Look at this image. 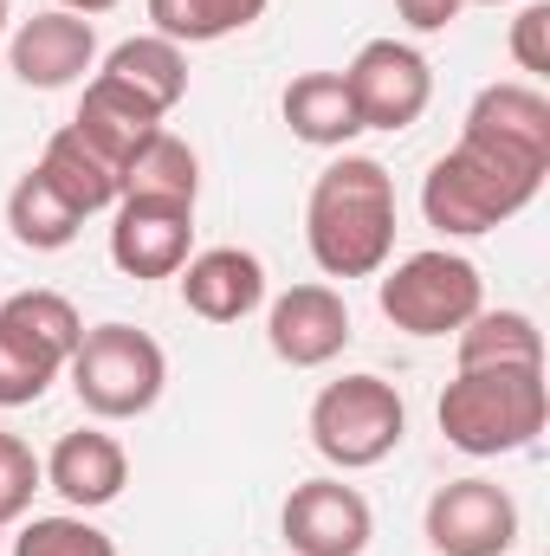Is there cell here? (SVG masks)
<instances>
[{
	"label": "cell",
	"mask_w": 550,
	"mask_h": 556,
	"mask_svg": "<svg viewBox=\"0 0 550 556\" xmlns=\"http://www.w3.org/2000/svg\"><path fill=\"white\" fill-rule=\"evenodd\" d=\"M550 175V98L532 78L486 85L466 104L460 142L427 168L421 214L447 240H479L525 214Z\"/></svg>",
	"instance_id": "obj_1"
},
{
	"label": "cell",
	"mask_w": 550,
	"mask_h": 556,
	"mask_svg": "<svg viewBox=\"0 0 550 556\" xmlns=\"http://www.w3.org/2000/svg\"><path fill=\"white\" fill-rule=\"evenodd\" d=\"M304 247L324 278H376L396 253V181L376 155H337L304 201Z\"/></svg>",
	"instance_id": "obj_2"
},
{
	"label": "cell",
	"mask_w": 550,
	"mask_h": 556,
	"mask_svg": "<svg viewBox=\"0 0 550 556\" xmlns=\"http://www.w3.org/2000/svg\"><path fill=\"white\" fill-rule=\"evenodd\" d=\"M440 433L447 446L473 453V459H499V453H525L550 420V382L545 363H505V369H460L440 389Z\"/></svg>",
	"instance_id": "obj_3"
},
{
	"label": "cell",
	"mask_w": 550,
	"mask_h": 556,
	"mask_svg": "<svg viewBox=\"0 0 550 556\" xmlns=\"http://www.w3.org/2000/svg\"><path fill=\"white\" fill-rule=\"evenodd\" d=\"M72 395L91 420H137L168 389V356L137 324H91L65 363Z\"/></svg>",
	"instance_id": "obj_4"
},
{
	"label": "cell",
	"mask_w": 550,
	"mask_h": 556,
	"mask_svg": "<svg viewBox=\"0 0 550 556\" xmlns=\"http://www.w3.org/2000/svg\"><path fill=\"white\" fill-rule=\"evenodd\" d=\"M85 317L65 291H13L0 298V408H33L72 363Z\"/></svg>",
	"instance_id": "obj_5"
},
{
	"label": "cell",
	"mask_w": 550,
	"mask_h": 556,
	"mask_svg": "<svg viewBox=\"0 0 550 556\" xmlns=\"http://www.w3.org/2000/svg\"><path fill=\"white\" fill-rule=\"evenodd\" d=\"M402 440H409V402L396 395V382L363 369V376H343V382L317 389V402H311V446H317L324 466L370 472Z\"/></svg>",
	"instance_id": "obj_6"
},
{
	"label": "cell",
	"mask_w": 550,
	"mask_h": 556,
	"mask_svg": "<svg viewBox=\"0 0 550 556\" xmlns=\"http://www.w3.org/2000/svg\"><path fill=\"white\" fill-rule=\"evenodd\" d=\"M376 304L409 337H453L473 311H486V278L466 253L427 247L376 273Z\"/></svg>",
	"instance_id": "obj_7"
},
{
	"label": "cell",
	"mask_w": 550,
	"mask_h": 556,
	"mask_svg": "<svg viewBox=\"0 0 550 556\" xmlns=\"http://www.w3.org/2000/svg\"><path fill=\"white\" fill-rule=\"evenodd\" d=\"M350 104L363 117V130H414L434 104V65L409 39H370L357 46V59L343 65Z\"/></svg>",
	"instance_id": "obj_8"
},
{
	"label": "cell",
	"mask_w": 550,
	"mask_h": 556,
	"mask_svg": "<svg viewBox=\"0 0 550 556\" xmlns=\"http://www.w3.org/2000/svg\"><path fill=\"white\" fill-rule=\"evenodd\" d=\"M421 538L434 556H512L518 498L492 479H447L421 511Z\"/></svg>",
	"instance_id": "obj_9"
},
{
	"label": "cell",
	"mask_w": 550,
	"mask_h": 556,
	"mask_svg": "<svg viewBox=\"0 0 550 556\" xmlns=\"http://www.w3.org/2000/svg\"><path fill=\"white\" fill-rule=\"evenodd\" d=\"M278 538L291 556H363L376 538V511L343 479H304L278 505Z\"/></svg>",
	"instance_id": "obj_10"
},
{
	"label": "cell",
	"mask_w": 550,
	"mask_h": 556,
	"mask_svg": "<svg viewBox=\"0 0 550 556\" xmlns=\"http://www.w3.org/2000/svg\"><path fill=\"white\" fill-rule=\"evenodd\" d=\"M350 304H343V291L337 285H324V278H311V285H291V291H278L273 304H266V343H273L278 363H291V369H324V363H337L343 350H350Z\"/></svg>",
	"instance_id": "obj_11"
},
{
	"label": "cell",
	"mask_w": 550,
	"mask_h": 556,
	"mask_svg": "<svg viewBox=\"0 0 550 556\" xmlns=\"http://www.w3.org/2000/svg\"><path fill=\"white\" fill-rule=\"evenodd\" d=\"M195 253V207L124 194L111 207V266L124 278H175Z\"/></svg>",
	"instance_id": "obj_12"
},
{
	"label": "cell",
	"mask_w": 550,
	"mask_h": 556,
	"mask_svg": "<svg viewBox=\"0 0 550 556\" xmlns=\"http://www.w3.org/2000/svg\"><path fill=\"white\" fill-rule=\"evenodd\" d=\"M7 65H13V78L26 91H65V85H78L98 65V26L65 13V7H46V13L13 26Z\"/></svg>",
	"instance_id": "obj_13"
},
{
	"label": "cell",
	"mask_w": 550,
	"mask_h": 556,
	"mask_svg": "<svg viewBox=\"0 0 550 556\" xmlns=\"http://www.w3.org/2000/svg\"><path fill=\"white\" fill-rule=\"evenodd\" d=\"M39 466H46V485H52L72 511H85V518L104 511V505H117L124 485H130V453H124V440L104 433V427L65 433Z\"/></svg>",
	"instance_id": "obj_14"
},
{
	"label": "cell",
	"mask_w": 550,
	"mask_h": 556,
	"mask_svg": "<svg viewBox=\"0 0 550 556\" xmlns=\"http://www.w3.org/2000/svg\"><path fill=\"white\" fill-rule=\"evenodd\" d=\"M175 278H182V304L201 324H240L266 304V266L247 247H201Z\"/></svg>",
	"instance_id": "obj_15"
},
{
	"label": "cell",
	"mask_w": 550,
	"mask_h": 556,
	"mask_svg": "<svg viewBox=\"0 0 550 556\" xmlns=\"http://www.w3.org/2000/svg\"><path fill=\"white\" fill-rule=\"evenodd\" d=\"M278 117H285L291 137L311 142V149H350L363 137V117L350 104L343 72H298L285 85V98H278Z\"/></svg>",
	"instance_id": "obj_16"
},
{
	"label": "cell",
	"mask_w": 550,
	"mask_h": 556,
	"mask_svg": "<svg viewBox=\"0 0 550 556\" xmlns=\"http://www.w3.org/2000/svg\"><path fill=\"white\" fill-rule=\"evenodd\" d=\"M98 78L124 85L130 98H142V104L155 111V117H168V111L188 98V52H182L175 39H162V33H137V39H124V46L104 52Z\"/></svg>",
	"instance_id": "obj_17"
},
{
	"label": "cell",
	"mask_w": 550,
	"mask_h": 556,
	"mask_svg": "<svg viewBox=\"0 0 550 556\" xmlns=\"http://www.w3.org/2000/svg\"><path fill=\"white\" fill-rule=\"evenodd\" d=\"M33 168H39V175H46V181H52V188H59L85 220H91V214H111V207L124 201V168H117V162H104V155L78 137L72 124L46 137V155H39Z\"/></svg>",
	"instance_id": "obj_18"
},
{
	"label": "cell",
	"mask_w": 550,
	"mask_h": 556,
	"mask_svg": "<svg viewBox=\"0 0 550 556\" xmlns=\"http://www.w3.org/2000/svg\"><path fill=\"white\" fill-rule=\"evenodd\" d=\"M72 130L91 142L104 162H117V168H124L142 142L162 130V117H155L142 98H130L124 85H111V78H91V85H85V98H78V117H72Z\"/></svg>",
	"instance_id": "obj_19"
},
{
	"label": "cell",
	"mask_w": 550,
	"mask_h": 556,
	"mask_svg": "<svg viewBox=\"0 0 550 556\" xmlns=\"http://www.w3.org/2000/svg\"><path fill=\"white\" fill-rule=\"evenodd\" d=\"M78 227H85V214H78L39 168H26V175L7 188V233H13L26 253H65V247L78 240Z\"/></svg>",
	"instance_id": "obj_20"
},
{
	"label": "cell",
	"mask_w": 550,
	"mask_h": 556,
	"mask_svg": "<svg viewBox=\"0 0 550 556\" xmlns=\"http://www.w3.org/2000/svg\"><path fill=\"white\" fill-rule=\"evenodd\" d=\"M460 369H505V363H545V330L532 311H473L453 330Z\"/></svg>",
	"instance_id": "obj_21"
},
{
	"label": "cell",
	"mask_w": 550,
	"mask_h": 556,
	"mask_svg": "<svg viewBox=\"0 0 550 556\" xmlns=\"http://www.w3.org/2000/svg\"><path fill=\"white\" fill-rule=\"evenodd\" d=\"M124 194L195 207V201H201V155L175 137V130H155V137L124 162Z\"/></svg>",
	"instance_id": "obj_22"
},
{
	"label": "cell",
	"mask_w": 550,
	"mask_h": 556,
	"mask_svg": "<svg viewBox=\"0 0 550 556\" xmlns=\"http://www.w3.org/2000/svg\"><path fill=\"white\" fill-rule=\"evenodd\" d=\"M266 13V0H149V33L175 39V46H214L247 33Z\"/></svg>",
	"instance_id": "obj_23"
},
{
	"label": "cell",
	"mask_w": 550,
	"mask_h": 556,
	"mask_svg": "<svg viewBox=\"0 0 550 556\" xmlns=\"http://www.w3.org/2000/svg\"><path fill=\"white\" fill-rule=\"evenodd\" d=\"M13 556H117V544L85 511H59V518H20Z\"/></svg>",
	"instance_id": "obj_24"
},
{
	"label": "cell",
	"mask_w": 550,
	"mask_h": 556,
	"mask_svg": "<svg viewBox=\"0 0 550 556\" xmlns=\"http://www.w3.org/2000/svg\"><path fill=\"white\" fill-rule=\"evenodd\" d=\"M46 485V466H39V453L20 440V433H7L0 427V531L7 525H20L26 511H33V492Z\"/></svg>",
	"instance_id": "obj_25"
},
{
	"label": "cell",
	"mask_w": 550,
	"mask_h": 556,
	"mask_svg": "<svg viewBox=\"0 0 550 556\" xmlns=\"http://www.w3.org/2000/svg\"><path fill=\"white\" fill-rule=\"evenodd\" d=\"M512 59H518V72H532V78L550 72V0H532V7L512 20Z\"/></svg>",
	"instance_id": "obj_26"
},
{
	"label": "cell",
	"mask_w": 550,
	"mask_h": 556,
	"mask_svg": "<svg viewBox=\"0 0 550 556\" xmlns=\"http://www.w3.org/2000/svg\"><path fill=\"white\" fill-rule=\"evenodd\" d=\"M396 13H402L409 33H447L466 13V0H396Z\"/></svg>",
	"instance_id": "obj_27"
},
{
	"label": "cell",
	"mask_w": 550,
	"mask_h": 556,
	"mask_svg": "<svg viewBox=\"0 0 550 556\" xmlns=\"http://www.w3.org/2000/svg\"><path fill=\"white\" fill-rule=\"evenodd\" d=\"M65 13H78V20H98V13H111V7H124V0H59Z\"/></svg>",
	"instance_id": "obj_28"
},
{
	"label": "cell",
	"mask_w": 550,
	"mask_h": 556,
	"mask_svg": "<svg viewBox=\"0 0 550 556\" xmlns=\"http://www.w3.org/2000/svg\"><path fill=\"white\" fill-rule=\"evenodd\" d=\"M0 39H7V0H0Z\"/></svg>",
	"instance_id": "obj_29"
},
{
	"label": "cell",
	"mask_w": 550,
	"mask_h": 556,
	"mask_svg": "<svg viewBox=\"0 0 550 556\" xmlns=\"http://www.w3.org/2000/svg\"><path fill=\"white\" fill-rule=\"evenodd\" d=\"M466 7H505V0H466Z\"/></svg>",
	"instance_id": "obj_30"
}]
</instances>
